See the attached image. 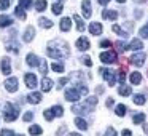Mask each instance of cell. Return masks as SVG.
I'll return each instance as SVG.
<instances>
[{"label": "cell", "mask_w": 148, "mask_h": 136, "mask_svg": "<svg viewBox=\"0 0 148 136\" xmlns=\"http://www.w3.org/2000/svg\"><path fill=\"white\" fill-rule=\"evenodd\" d=\"M46 55L54 59H62L65 56H69V46L62 40H53V42H49L48 48H46Z\"/></svg>", "instance_id": "cell-1"}, {"label": "cell", "mask_w": 148, "mask_h": 136, "mask_svg": "<svg viewBox=\"0 0 148 136\" xmlns=\"http://www.w3.org/2000/svg\"><path fill=\"white\" fill-rule=\"evenodd\" d=\"M18 115H19V110H18L13 104H10V103L5 104V107H3V119L7 120V122H14V120L18 119Z\"/></svg>", "instance_id": "cell-2"}, {"label": "cell", "mask_w": 148, "mask_h": 136, "mask_svg": "<svg viewBox=\"0 0 148 136\" xmlns=\"http://www.w3.org/2000/svg\"><path fill=\"white\" fill-rule=\"evenodd\" d=\"M100 61L103 62V64H113V62L116 61V53L113 51V50H108V51H103L100 53Z\"/></svg>", "instance_id": "cell-3"}, {"label": "cell", "mask_w": 148, "mask_h": 136, "mask_svg": "<svg viewBox=\"0 0 148 136\" xmlns=\"http://www.w3.org/2000/svg\"><path fill=\"white\" fill-rule=\"evenodd\" d=\"M80 98H81V91L78 90V87L67 88L65 90V99L67 101H78Z\"/></svg>", "instance_id": "cell-4"}, {"label": "cell", "mask_w": 148, "mask_h": 136, "mask_svg": "<svg viewBox=\"0 0 148 136\" xmlns=\"http://www.w3.org/2000/svg\"><path fill=\"white\" fill-rule=\"evenodd\" d=\"M99 72H100V75L103 77V80H105L107 83L110 85V87H112V85L115 83V72L108 71V69H105V67L99 69Z\"/></svg>", "instance_id": "cell-5"}, {"label": "cell", "mask_w": 148, "mask_h": 136, "mask_svg": "<svg viewBox=\"0 0 148 136\" xmlns=\"http://www.w3.org/2000/svg\"><path fill=\"white\" fill-rule=\"evenodd\" d=\"M145 58H147L145 53H135V55L131 58V62L135 66V67H142V66L145 64Z\"/></svg>", "instance_id": "cell-6"}, {"label": "cell", "mask_w": 148, "mask_h": 136, "mask_svg": "<svg viewBox=\"0 0 148 136\" xmlns=\"http://www.w3.org/2000/svg\"><path fill=\"white\" fill-rule=\"evenodd\" d=\"M5 88H7L10 93H14V91H18V78H16V77L7 78V82H5Z\"/></svg>", "instance_id": "cell-7"}, {"label": "cell", "mask_w": 148, "mask_h": 136, "mask_svg": "<svg viewBox=\"0 0 148 136\" xmlns=\"http://www.w3.org/2000/svg\"><path fill=\"white\" fill-rule=\"evenodd\" d=\"M24 82H26V87L29 88H35L37 83H38V80H37V77L34 74H26L24 75Z\"/></svg>", "instance_id": "cell-8"}, {"label": "cell", "mask_w": 148, "mask_h": 136, "mask_svg": "<svg viewBox=\"0 0 148 136\" xmlns=\"http://www.w3.org/2000/svg\"><path fill=\"white\" fill-rule=\"evenodd\" d=\"M77 48L80 50V51H86V50H89V40H88L86 37H80V39L77 40Z\"/></svg>", "instance_id": "cell-9"}, {"label": "cell", "mask_w": 148, "mask_h": 136, "mask_svg": "<svg viewBox=\"0 0 148 136\" xmlns=\"http://www.w3.org/2000/svg\"><path fill=\"white\" fill-rule=\"evenodd\" d=\"M26 62L30 66V67H37V66H40V59L37 55H34V53H29L26 58Z\"/></svg>", "instance_id": "cell-10"}, {"label": "cell", "mask_w": 148, "mask_h": 136, "mask_svg": "<svg viewBox=\"0 0 148 136\" xmlns=\"http://www.w3.org/2000/svg\"><path fill=\"white\" fill-rule=\"evenodd\" d=\"M2 74L5 75H10L11 74V64H10V59L8 58H2Z\"/></svg>", "instance_id": "cell-11"}, {"label": "cell", "mask_w": 148, "mask_h": 136, "mask_svg": "<svg viewBox=\"0 0 148 136\" xmlns=\"http://www.w3.org/2000/svg\"><path fill=\"white\" fill-rule=\"evenodd\" d=\"M34 37H35V29H34V26H29L26 29V32H24V35H23V40L24 42H32Z\"/></svg>", "instance_id": "cell-12"}, {"label": "cell", "mask_w": 148, "mask_h": 136, "mask_svg": "<svg viewBox=\"0 0 148 136\" xmlns=\"http://www.w3.org/2000/svg\"><path fill=\"white\" fill-rule=\"evenodd\" d=\"M97 101H99V98H97V96H91V98H86L83 104L88 107V109H89V112H91V110L97 106Z\"/></svg>", "instance_id": "cell-13"}, {"label": "cell", "mask_w": 148, "mask_h": 136, "mask_svg": "<svg viewBox=\"0 0 148 136\" xmlns=\"http://www.w3.org/2000/svg\"><path fill=\"white\" fill-rule=\"evenodd\" d=\"M27 101H29L30 104H38L40 101H42V93L34 91V93H30L29 96H27Z\"/></svg>", "instance_id": "cell-14"}, {"label": "cell", "mask_w": 148, "mask_h": 136, "mask_svg": "<svg viewBox=\"0 0 148 136\" xmlns=\"http://www.w3.org/2000/svg\"><path fill=\"white\" fill-rule=\"evenodd\" d=\"M89 32L92 34V35H100V34H102V24H99V23H91Z\"/></svg>", "instance_id": "cell-15"}, {"label": "cell", "mask_w": 148, "mask_h": 136, "mask_svg": "<svg viewBox=\"0 0 148 136\" xmlns=\"http://www.w3.org/2000/svg\"><path fill=\"white\" fill-rule=\"evenodd\" d=\"M72 112H75V114H84V112H89V109H88L84 104H73V106H72Z\"/></svg>", "instance_id": "cell-16"}, {"label": "cell", "mask_w": 148, "mask_h": 136, "mask_svg": "<svg viewBox=\"0 0 148 136\" xmlns=\"http://www.w3.org/2000/svg\"><path fill=\"white\" fill-rule=\"evenodd\" d=\"M81 10H83L84 18H89L91 16V3H89V0H83V3H81Z\"/></svg>", "instance_id": "cell-17"}, {"label": "cell", "mask_w": 148, "mask_h": 136, "mask_svg": "<svg viewBox=\"0 0 148 136\" xmlns=\"http://www.w3.org/2000/svg\"><path fill=\"white\" fill-rule=\"evenodd\" d=\"M51 88H53V80H51V78H48V77H45L42 80V90L48 93V91H51Z\"/></svg>", "instance_id": "cell-18"}, {"label": "cell", "mask_w": 148, "mask_h": 136, "mask_svg": "<svg viewBox=\"0 0 148 136\" xmlns=\"http://www.w3.org/2000/svg\"><path fill=\"white\" fill-rule=\"evenodd\" d=\"M129 48L134 50V51H138V50L143 48V43H142V40H140V39H134V40L131 42V45H129Z\"/></svg>", "instance_id": "cell-19"}, {"label": "cell", "mask_w": 148, "mask_h": 136, "mask_svg": "<svg viewBox=\"0 0 148 136\" xmlns=\"http://www.w3.org/2000/svg\"><path fill=\"white\" fill-rule=\"evenodd\" d=\"M72 27V21L70 18H62L61 19V31H64V32H67L69 29Z\"/></svg>", "instance_id": "cell-20"}, {"label": "cell", "mask_w": 148, "mask_h": 136, "mask_svg": "<svg viewBox=\"0 0 148 136\" xmlns=\"http://www.w3.org/2000/svg\"><path fill=\"white\" fill-rule=\"evenodd\" d=\"M102 16L105 18V19H112V21H115L116 18H118V13H116V11H113V10H103Z\"/></svg>", "instance_id": "cell-21"}, {"label": "cell", "mask_w": 148, "mask_h": 136, "mask_svg": "<svg viewBox=\"0 0 148 136\" xmlns=\"http://www.w3.org/2000/svg\"><path fill=\"white\" fill-rule=\"evenodd\" d=\"M129 80H131V83H132V85H138V83L142 82V75H140V72H132L131 77H129Z\"/></svg>", "instance_id": "cell-22"}, {"label": "cell", "mask_w": 148, "mask_h": 136, "mask_svg": "<svg viewBox=\"0 0 148 136\" xmlns=\"http://www.w3.org/2000/svg\"><path fill=\"white\" fill-rule=\"evenodd\" d=\"M11 26V18L7 15H0V27H8Z\"/></svg>", "instance_id": "cell-23"}, {"label": "cell", "mask_w": 148, "mask_h": 136, "mask_svg": "<svg viewBox=\"0 0 148 136\" xmlns=\"http://www.w3.org/2000/svg\"><path fill=\"white\" fill-rule=\"evenodd\" d=\"M38 24L43 27V29H49V27H53V21L48 19V18H40V19H38Z\"/></svg>", "instance_id": "cell-24"}, {"label": "cell", "mask_w": 148, "mask_h": 136, "mask_svg": "<svg viewBox=\"0 0 148 136\" xmlns=\"http://www.w3.org/2000/svg\"><path fill=\"white\" fill-rule=\"evenodd\" d=\"M118 93L121 94V96H129V94L132 93V90H131V87H126V85L123 83L121 87L118 88Z\"/></svg>", "instance_id": "cell-25"}, {"label": "cell", "mask_w": 148, "mask_h": 136, "mask_svg": "<svg viewBox=\"0 0 148 136\" xmlns=\"http://www.w3.org/2000/svg\"><path fill=\"white\" fill-rule=\"evenodd\" d=\"M75 125H77L80 130H88V123H86V120L81 119V117H77V119H75Z\"/></svg>", "instance_id": "cell-26"}, {"label": "cell", "mask_w": 148, "mask_h": 136, "mask_svg": "<svg viewBox=\"0 0 148 136\" xmlns=\"http://www.w3.org/2000/svg\"><path fill=\"white\" fill-rule=\"evenodd\" d=\"M46 7H48V2H46V0H37V2H35V10L37 11L46 10Z\"/></svg>", "instance_id": "cell-27"}, {"label": "cell", "mask_w": 148, "mask_h": 136, "mask_svg": "<svg viewBox=\"0 0 148 136\" xmlns=\"http://www.w3.org/2000/svg\"><path fill=\"white\" fill-rule=\"evenodd\" d=\"M115 112H116V115H118V117H124L126 112H127V107H126L124 104H118Z\"/></svg>", "instance_id": "cell-28"}, {"label": "cell", "mask_w": 148, "mask_h": 136, "mask_svg": "<svg viewBox=\"0 0 148 136\" xmlns=\"http://www.w3.org/2000/svg\"><path fill=\"white\" fill-rule=\"evenodd\" d=\"M132 99H134V103L137 104V106H143V104L147 103V98H145L143 94H135Z\"/></svg>", "instance_id": "cell-29"}, {"label": "cell", "mask_w": 148, "mask_h": 136, "mask_svg": "<svg viewBox=\"0 0 148 136\" xmlns=\"http://www.w3.org/2000/svg\"><path fill=\"white\" fill-rule=\"evenodd\" d=\"M73 19H75V23H77V29L80 31V32H83V31H84V23H83V19H81L78 15H75Z\"/></svg>", "instance_id": "cell-30"}, {"label": "cell", "mask_w": 148, "mask_h": 136, "mask_svg": "<svg viewBox=\"0 0 148 136\" xmlns=\"http://www.w3.org/2000/svg\"><path fill=\"white\" fill-rule=\"evenodd\" d=\"M132 120H134V123H135V125H142V123L145 122V114H143V112L135 114V115H134V119H132Z\"/></svg>", "instance_id": "cell-31"}, {"label": "cell", "mask_w": 148, "mask_h": 136, "mask_svg": "<svg viewBox=\"0 0 148 136\" xmlns=\"http://www.w3.org/2000/svg\"><path fill=\"white\" fill-rule=\"evenodd\" d=\"M112 31H113V32H115V34H116V35H121V37H123V39H124V37H127V34H126V32H124V31H123V29H121V27H119V26H118V24H115V26H113V27H112Z\"/></svg>", "instance_id": "cell-32"}, {"label": "cell", "mask_w": 148, "mask_h": 136, "mask_svg": "<svg viewBox=\"0 0 148 136\" xmlns=\"http://www.w3.org/2000/svg\"><path fill=\"white\" fill-rule=\"evenodd\" d=\"M5 48H7L8 51H13V53H18V51H19V48H18V43H14V42H8Z\"/></svg>", "instance_id": "cell-33"}, {"label": "cell", "mask_w": 148, "mask_h": 136, "mask_svg": "<svg viewBox=\"0 0 148 136\" xmlns=\"http://www.w3.org/2000/svg\"><path fill=\"white\" fill-rule=\"evenodd\" d=\"M42 131H43L42 126H38V125H32V126L29 128V133H30V135H42Z\"/></svg>", "instance_id": "cell-34"}, {"label": "cell", "mask_w": 148, "mask_h": 136, "mask_svg": "<svg viewBox=\"0 0 148 136\" xmlns=\"http://www.w3.org/2000/svg\"><path fill=\"white\" fill-rule=\"evenodd\" d=\"M14 15H16L19 19H26V11H24L23 7H18L16 10H14Z\"/></svg>", "instance_id": "cell-35"}, {"label": "cell", "mask_w": 148, "mask_h": 136, "mask_svg": "<svg viewBox=\"0 0 148 136\" xmlns=\"http://www.w3.org/2000/svg\"><path fill=\"white\" fill-rule=\"evenodd\" d=\"M115 45H116V48H118V51H119V53H124V51H126V50H127V48H129V46H127V45H126V43H124V42H121V40H119V42H116V43H115Z\"/></svg>", "instance_id": "cell-36"}, {"label": "cell", "mask_w": 148, "mask_h": 136, "mask_svg": "<svg viewBox=\"0 0 148 136\" xmlns=\"http://www.w3.org/2000/svg\"><path fill=\"white\" fill-rule=\"evenodd\" d=\"M51 69H53L54 72H58V74L64 72V66H62L61 62H54V64H51Z\"/></svg>", "instance_id": "cell-37"}, {"label": "cell", "mask_w": 148, "mask_h": 136, "mask_svg": "<svg viewBox=\"0 0 148 136\" xmlns=\"http://www.w3.org/2000/svg\"><path fill=\"white\" fill-rule=\"evenodd\" d=\"M51 110H53V114H54L56 117H58V115L61 117L62 114H64V109H62V106H53Z\"/></svg>", "instance_id": "cell-38"}, {"label": "cell", "mask_w": 148, "mask_h": 136, "mask_svg": "<svg viewBox=\"0 0 148 136\" xmlns=\"http://www.w3.org/2000/svg\"><path fill=\"white\" fill-rule=\"evenodd\" d=\"M43 117H45V119L48 120V122H51V120L54 119L56 115H54V114H53V110H51V109H46L45 112H43Z\"/></svg>", "instance_id": "cell-39"}, {"label": "cell", "mask_w": 148, "mask_h": 136, "mask_svg": "<svg viewBox=\"0 0 148 136\" xmlns=\"http://www.w3.org/2000/svg\"><path fill=\"white\" fill-rule=\"evenodd\" d=\"M32 5H34L32 0H19V7H23L24 10H26V8H30Z\"/></svg>", "instance_id": "cell-40"}, {"label": "cell", "mask_w": 148, "mask_h": 136, "mask_svg": "<svg viewBox=\"0 0 148 136\" xmlns=\"http://www.w3.org/2000/svg\"><path fill=\"white\" fill-rule=\"evenodd\" d=\"M62 10H64L62 3H54V5H53V13H54V15H61Z\"/></svg>", "instance_id": "cell-41"}, {"label": "cell", "mask_w": 148, "mask_h": 136, "mask_svg": "<svg viewBox=\"0 0 148 136\" xmlns=\"http://www.w3.org/2000/svg\"><path fill=\"white\" fill-rule=\"evenodd\" d=\"M40 72H42V74H46V72H48V62H46V59H42V61H40Z\"/></svg>", "instance_id": "cell-42"}, {"label": "cell", "mask_w": 148, "mask_h": 136, "mask_svg": "<svg viewBox=\"0 0 148 136\" xmlns=\"http://www.w3.org/2000/svg\"><path fill=\"white\" fill-rule=\"evenodd\" d=\"M138 34H140V37H142V39H148V24H147V26H143V27H142V29H140V32H138Z\"/></svg>", "instance_id": "cell-43"}, {"label": "cell", "mask_w": 148, "mask_h": 136, "mask_svg": "<svg viewBox=\"0 0 148 136\" xmlns=\"http://www.w3.org/2000/svg\"><path fill=\"white\" fill-rule=\"evenodd\" d=\"M11 0H0V10H7L8 7H10Z\"/></svg>", "instance_id": "cell-44"}, {"label": "cell", "mask_w": 148, "mask_h": 136, "mask_svg": "<svg viewBox=\"0 0 148 136\" xmlns=\"http://www.w3.org/2000/svg\"><path fill=\"white\" fill-rule=\"evenodd\" d=\"M81 62H83V64H86L88 67H91V66H92V61H91L89 56H81Z\"/></svg>", "instance_id": "cell-45"}, {"label": "cell", "mask_w": 148, "mask_h": 136, "mask_svg": "<svg viewBox=\"0 0 148 136\" xmlns=\"http://www.w3.org/2000/svg\"><path fill=\"white\" fill-rule=\"evenodd\" d=\"M124 80H126V74H124L123 71H119V72H118V82L123 85V83H124Z\"/></svg>", "instance_id": "cell-46"}, {"label": "cell", "mask_w": 148, "mask_h": 136, "mask_svg": "<svg viewBox=\"0 0 148 136\" xmlns=\"http://www.w3.org/2000/svg\"><path fill=\"white\" fill-rule=\"evenodd\" d=\"M112 46V42L110 40H102L100 42V48H110Z\"/></svg>", "instance_id": "cell-47"}, {"label": "cell", "mask_w": 148, "mask_h": 136, "mask_svg": "<svg viewBox=\"0 0 148 136\" xmlns=\"http://www.w3.org/2000/svg\"><path fill=\"white\" fill-rule=\"evenodd\" d=\"M23 119H24V122H30V120L34 119V114H32V112H26Z\"/></svg>", "instance_id": "cell-48"}, {"label": "cell", "mask_w": 148, "mask_h": 136, "mask_svg": "<svg viewBox=\"0 0 148 136\" xmlns=\"http://www.w3.org/2000/svg\"><path fill=\"white\" fill-rule=\"evenodd\" d=\"M67 82H69V78H67V77H62L61 80H59V83H58V88H62L65 83H67Z\"/></svg>", "instance_id": "cell-49"}, {"label": "cell", "mask_w": 148, "mask_h": 136, "mask_svg": "<svg viewBox=\"0 0 148 136\" xmlns=\"http://www.w3.org/2000/svg\"><path fill=\"white\" fill-rule=\"evenodd\" d=\"M10 135H13L11 130H2V136H10Z\"/></svg>", "instance_id": "cell-50"}, {"label": "cell", "mask_w": 148, "mask_h": 136, "mask_svg": "<svg viewBox=\"0 0 148 136\" xmlns=\"http://www.w3.org/2000/svg\"><path fill=\"white\" fill-rule=\"evenodd\" d=\"M105 104H107V107H112L113 104H115V101H113L112 98H108V99H107V103H105Z\"/></svg>", "instance_id": "cell-51"}, {"label": "cell", "mask_w": 148, "mask_h": 136, "mask_svg": "<svg viewBox=\"0 0 148 136\" xmlns=\"http://www.w3.org/2000/svg\"><path fill=\"white\" fill-rule=\"evenodd\" d=\"M107 135H116V131L113 128H108V130H107Z\"/></svg>", "instance_id": "cell-52"}, {"label": "cell", "mask_w": 148, "mask_h": 136, "mask_svg": "<svg viewBox=\"0 0 148 136\" xmlns=\"http://www.w3.org/2000/svg\"><path fill=\"white\" fill-rule=\"evenodd\" d=\"M97 2H99L100 5H107V3L110 2V0H97Z\"/></svg>", "instance_id": "cell-53"}, {"label": "cell", "mask_w": 148, "mask_h": 136, "mask_svg": "<svg viewBox=\"0 0 148 136\" xmlns=\"http://www.w3.org/2000/svg\"><path fill=\"white\" fill-rule=\"evenodd\" d=\"M123 135L129 136V135H132V133H131V130H124V131H123Z\"/></svg>", "instance_id": "cell-54"}, {"label": "cell", "mask_w": 148, "mask_h": 136, "mask_svg": "<svg viewBox=\"0 0 148 136\" xmlns=\"http://www.w3.org/2000/svg\"><path fill=\"white\" fill-rule=\"evenodd\" d=\"M135 3H143V2H147V0H134Z\"/></svg>", "instance_id": "cell-55"}, {"label": "cell", "mask_w": 148, "mask_h": 136, "mask_svg": "<svg viewBox=\"0 0 148 136\" xmlns=\"http://www.w3.org/2000/svg\"><path fill=\"white\" fill-rule=\"evenodd\" d=\"M143 130H145V133H148V125H143Z\"/></svg>", "instance_id": "cell-56"}, {"label": "cell", "mask_w": 148, "mask_h": 136, "mask_svg": "<svg viewBox=\"0 0 148 136\" xmlns=\"http://www.w3.org/2000/svg\"><path fill=\"white\" fill-rule=\"evenodd\" d=\"M116 2H119V3H124L126 0H116Z\"/></svg>", "instance_id": "cell-57"}, {"label": "cell", "mask_w": 148, "mask_h": 136, "mask_svg": "<svg viewBox=\"0 0 148 136\" xmlns=\"http://www.w3.org/2000/svg\"><path fill=\"white\" fill-rule=\"evenodd\" d=\"M59 2H62V0H59Z\"/></svg>", "instance_id": "cell-58"}]
</instances>
